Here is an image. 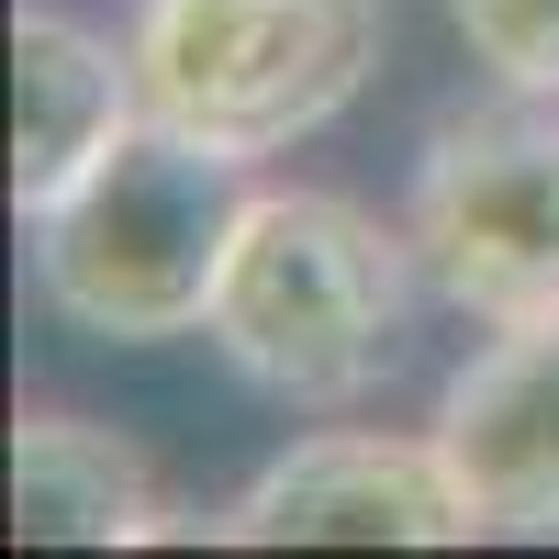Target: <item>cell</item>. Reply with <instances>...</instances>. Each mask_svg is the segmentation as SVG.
I'll return each mask as SVG.
<instances>
[{"label":"cell","instance_id":"3957f363","mask_svg":"<svg viewBox=\"0 0 559 559\" xmlns=\"http://www.w3.org/2000/svg\"><path fill=\"white\" fill-rule=\"evenodd\" d=\"M381 34H392L381 0H134L123 45L168 134L269 168L369 90Z\"/></svg>","mask_w":559,"mask_h":559},{"label":"cell","instance_id":"52a82bcc","mask_svg":"<svg viewBox=\"0 0 559 559\" xmlns=\"http://www.w3.org/2000/svg\"><path fill=\"white\" fill-rule=\"evenodd\" d=\"M134 123H146L134 45L90 34L68 12H12V213L23 224L45 202H68Z\"/></svg>","mask_w":559,"mask_h":559},{"label":"cell","instance_id":"9c48e42d","mask_svg":"<svg viewBox=\"0 0 559 559\" xmlns=\"http://www.w3.org/2000/svg\"><path fill=\"white\" fill-rule=\"evenodd\" d=\"M448 23L492 90H559V0H448Z\"/></svg>","mask_w":559,"mask_h":559},{"label":"cell","instance_id":"ba28073f","mask_svg":"<svg viewBox=\"0 0 559 559\" xmlns=\"http://www.w3.org/2000/svg\"><path fill=\"white\" fill-rule=\"evenodd\" d=\"M12 537L34 548H146L179 537L146 448L90 414H23L12 426Z\"/></svg>","mask_w":559,"mask_h":559},{"label":"cell","instance_id":"7a4b0ae2","mask_svg":"<svg viewBox=\"0 0 559 559\" xmlns=\"http://www.w3.org/2000/svg\"><path fill=\"white\" fill-rule=\"evenodd\" d=\"M236 213H247V168L146 112L68 202H45L23 224L34 236V292L102 347L202 336L224 247H236Z\"/></svg>","mask_w":559,"mask_h":559},{"label":"cell","instance_id":"6da1fadb","mask_svg":"<svg viewBox=\"0 0 559 559\" xmlns=\"http://www.w3.org/2000/svg\"><path fill=\"white\" fill-rule=\"evenodd\" d=\"M414 292H426V258L403 224L358 213L347 191H247L202 336L247 392L347 414L403 369Z\"/></svg>","mask_w":559,"mask_h":559},{"label":"cell","instance_id":"277c9868","mask_svg":"<svg viewBox=\"0 0 559 559\" xmlns=\"http://www.w3.org/2000/svg\"><path fill=\"white\" fill-rule=\"evenodd\" d=\"M403 236L448 313H559V90H492L481 112H448L414 157Z\"/></svg>","mask_w":559,"mask_h":559},{"label":"cell","instance_id":"8992f818","mask_svg":"<svg viewBox=\"0 0 559 559\" xmlns=\"http://www.w3.org/2000/svg\"><path fill=\"white\" fill-rule=\"evenodd\" d=\"M426 437L492 537H559V313L492 324V347L448 369Z\"/></svg>","mask_w":559,"mask_h":559},{"label":"cell","instance_id":"5b68a950","mask_svg":"<svg viewBox=\"0 0 559 559\" xmlns=\"http://www.w3.org/2000/svg\"><path fill=\"white\" fill-rule=\"evenodd\" d=\"M224 537L236 548H471L492 537L481 503L459 492L437 437H292L269 471L224 503Z\"/></svg>","mask_w":559,"mask_h":559}]
</instances>
